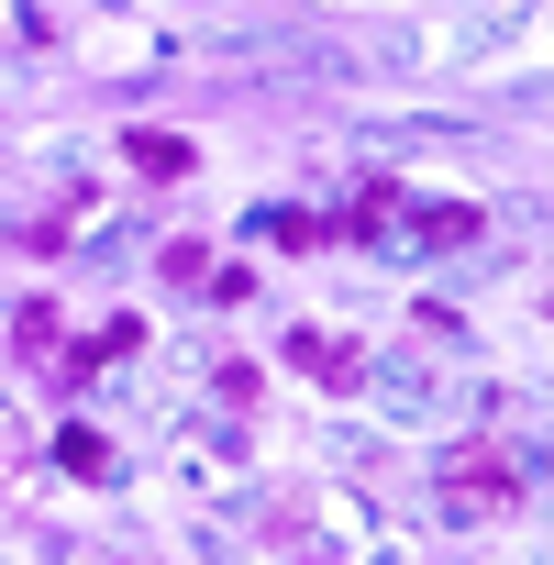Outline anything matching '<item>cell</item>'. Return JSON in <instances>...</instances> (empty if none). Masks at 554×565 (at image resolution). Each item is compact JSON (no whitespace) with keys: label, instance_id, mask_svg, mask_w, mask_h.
<instances>
[{"label":"cell","instance_id":"1","mask_svg":"<svg viewBox=\"0 0 554 565\" xmlns=\"http://www.w3.org/2000/svg\"><path fill=\"white\" fill-rule=\"evenodd\" d=\"M521 488H532L521 444H488V433H477V444H455V455H444V510H455V521H477V510H510Z\"/></svg>","mask_w":554,"mask_h":565},{"label":"cell","instance_id":"2","mask_svg":"<svg viewBox=\"0 0 554 565\" xmlns=\"http://www.w3.org/2000/svg\"><path fill=\"white\" fill-rule=\"evenodd\" d=\"M122 355H145V322H134V311H122V322H100L89 344H56L34 377H45V399H78V388H89L100 366H122Z\"/></svg>","mask_w":554,"mask_h":565},{"label":"cell","instance_id":"3","mask_svg":"<svg viewBox=\"0 0 554 565\" xmlns=\"http://www.w3.org/2000/svg\"><path fill=\"white\" fill-rule=\"evenodd\" d=\"M289 366H300V377H311L322 399H355V388H366V355H355L344 333H311V322L289 333Z\"/></svg>","mask_w":554,"mask_h":565},{"label":"cell","instance_id":"4","mask_svg":"<svg viewBox=\"0 0 554 565\" xmlns=\"http://www.w3.org/2000/svg\"><path fill=\"white\" fill-rule=\"evenodd\" d=\"M56 344H67V311H56V300H23V311H12V355H23V366H45Z\"/></svg>","mask_w":554,"mask_h":565},{"label":"cell","instance_id":"5","mask_svg":"<svg viewBox=\"0 0 554 565\" xmlns=\"http://www.w3.org/2000/svg\"><path fill=\"white\" fill-rule=\"evenodd\" d=\"M56 466H67L78 488H100V477H111V444H100L89 422H67V433H56Z\"/></svg>","mask_w":554,"mask_h":565},{"label":"cell","instance_id":"6","mask_svg":"<svg viewBox=\"0 0 554 565\" xmlns=\"http://www.w3.org/2000/svg\"><path fill=\"white\" fill-rule=\"evenodd\" d=\"M134 178H189V134H134Z\"/></svg>","mask_w":554,"mask_h":565},{"label":"cell","instance_id":"7","mask_svg":"<svg viewBox=\"0 0 554 565\" xmlns=\"http://www.w3.org/2000/svg\"><path fill=\"white\" fill-rule=\"evenodd\" d=\"M411 222H422L433 244H477V233H488V211H466V200H444V211H411Z\"/></svg>","mask_w":554,"mask_h":565},{"label":"cell","instance_id":"8","mask_svg":"<svg viewBox=\"0 0 554 565\" xmlns=\"http://www.w3.org/2000/svg\"><path fill=\"white\" fill-rule=\"evenodd\" d=\"M266 233H277V244H300V255H311V244H333L344 222H322V211H266Z\"/></svg>","mask_w":554,"mask_h":565},{"label":"cell","instance_id":"9","mask_svg":"<svg viewBox=\"0 0 554 565\" xmlns=\"http://www.w3.org/2000/svg\"><path fill=\"white\" fill-rule=\"evenodd\" d=\"M167 277H178V289L200 300V289H211V244H167Z\"/></svg>","mask_w":554,"mask_h":565}]
</instances>
